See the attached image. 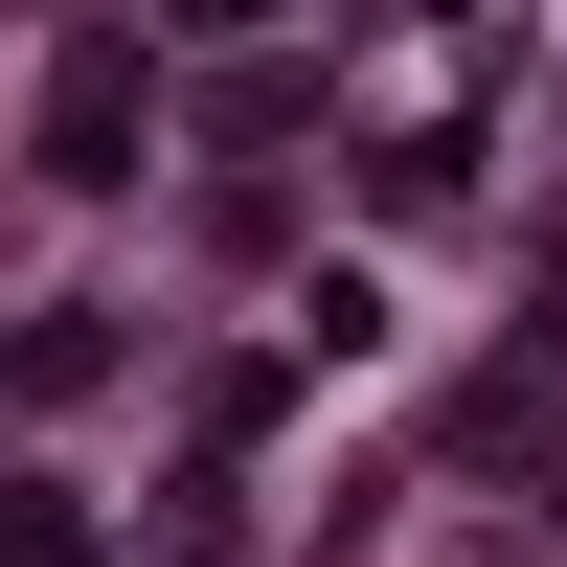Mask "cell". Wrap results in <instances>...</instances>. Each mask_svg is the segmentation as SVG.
<instances>
[{
    "instance_id": "7a4b0ae2",
    "label": "cell",
    "mask_w": 567,
    "mask_h": 567,
    "mask_svg": "<svg viewBox=\"0 0 567 567\" xmlns=\"http://www.w3.org/2000/svg\"><path fill=\"white\" fill-rule=\"evenodd\" d=\"M0 567H91V523H69V499L23 477V499H0Z\"/></svg>"
},
{
    "instance_id": "3957f363",
    "label": "cell",
    "mask_w": 567,
    "mask_h": 567,
    "mask_svg": "<svg viewBox=\"0 0 567 567\" xmlns=\"http://www.w3.org/2000/svg\"><path fill=\"white\" fill-rule=\"evenodd\" d=\"M159 23H205V45H250V23H272V0H159Z\"/></svg>"
},
{
    "instance_id": "6da1fadb",
    "label": "cell",
    "mask_w": 567,
    "mask_h": 567,
    "mask_svg": "<svg viewBox=\"0 0 567 567\" xmlns=\"http://www.w3.org/2000/svg\"><path fill=\"white\" fill-rule=\"evenodd\" d=\"M136 114H159L136 23H69V69H45V182H136Z\"/></svg>"
}]
</instances>
